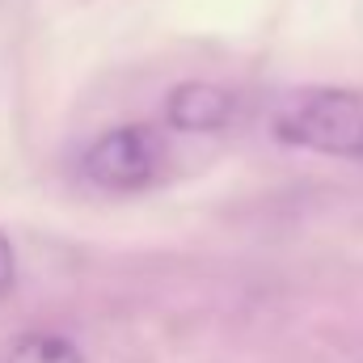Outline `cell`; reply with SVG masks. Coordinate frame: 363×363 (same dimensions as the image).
Returning <instances> with one entry per match:
<instances>
[{
	"label": "cell",
	"instance_id": "2",
	"mask_svg": "<svg viewBox=\"0 0 363 363\" xmlns=\"http://www.w3.org/2000/svg\"><path fill=\"white\" fill-rule=\"evenodd\" d=\"M161 165H165L161 140H157V131H148L140 123L110 127L81 157L85 182L97 186V190H110V194H135V190L152 186Z\"/></svg>",
	"mask_w": 363,
	"mask_h": 363
},
{
	"label": "cell",
	"instance_id": "3",
	"mask_svg": "<svg viewBox=\"0 0 363 363\" xmlns=\"http://www.w3.org/2000/svg\"><path fill=\"white\" fill-rule=\"evenodd\" d=\"M233 118V93L211 81H186L165 97V123L174 131H220Z\"/></svg>",
	"mask_w": 363,
	"mask_h": 363
},
{
	"label": "cell",
	"instance_id": "1",
	"mask_svg": "<svg viewBox=\"0 0 363 363\" xmlns=\"http://www.w3.org/2000/svg\"><path fill=\"white\" fill-rule=\"evenodd\" d=\"M274 140L321 157L363 161V97L351 89H296L271 110Z\"/></svg>",
	"mask_w": 363,
	"mask_h": 363
},
{
	"label": "cell",
	"instance_id": "4",
	"mask_svg": "<svg viewBox=\"0 0 363 363\" xmlns=\"http://www.w3.org/2000/svg\"><path fill=\"white\" fill-rule=\"evenodd\" d=\"M4 363H85L81 347L64 334H51V330H30L21 334L13 347H9V359Z\"/></svg>",
	"mask_w": 363,
	"mask_h": 363
},
{
	"label": "cell",
	"instance_id": "5",
	"mask_svg": "<svg viewBox=\"0 0 363 363\" xmlns=\"http://www.w3.org/2000/svg\"><path fill=\"white\" fill-rule=\"evenodd\" d=\"M13 283H17V254H13V241L0 233V300L13 291Z\"/></svg>",
	"mask_w": 363,
	"mask_h": 363
}]
</instances>
